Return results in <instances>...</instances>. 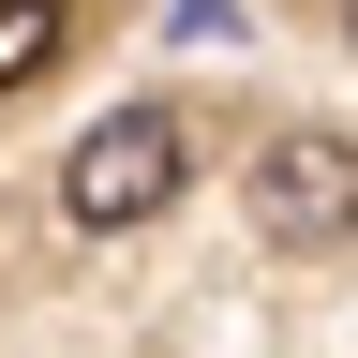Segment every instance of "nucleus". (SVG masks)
<instances>
[{"label":"nucleus","instance_id":"20e7f679","mask_svg":"<svg viewBox=\"0 0 358 358\" xmlns=\"http://www.w3.org/2000/svg\"><path fill=\"white\" fill-rule=\"evenodd\" d=\"M343 30H358V0H343Z\"/></svg>","mask_w":358,"mask_h":358},{"label":"nucleus","instance_id":"f257e3e1","mask_svg":"<svg viewBox=\"0 0 358 358\" xmlns=\"http://www.w3.org/2000/svg\"><path fill=\"white\" fill-rule=\"evenodd\" d=\"M179 179H194V134H179L164 105H120V120H105V134L60 164V209L90 224V239H120V224H150Z\"/></svg>","mask_w":358,"mask_h":358},{"label":"nucleus","instance_id":"7ed1b4c3","mask_svg":"<svg viewBox=\"0 0 358 358\" xmlns=\"http://www.w3.org/2000/svg\"><path fill=\"white\" fill-rule=\"evenodd\" d=\"M60 60V0H0V90Z\"/></svg>","mask_w":358,"mask_h":358},{"label":"nucleus","instance_id":"f03ea898","mask_svg":"<svg viewBox=\"0 0 358 358\" xmlns=\"http://www.w3.org/2000/svg\"><path fill=\"white\" fill-rule=\"evenodd\" d=\"M254 209L284 239H358V150L343 134H268L254 150Z\"/></svg>","mask_w":358,"mask_h":358}]
</instances>
